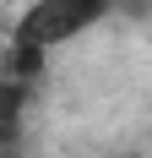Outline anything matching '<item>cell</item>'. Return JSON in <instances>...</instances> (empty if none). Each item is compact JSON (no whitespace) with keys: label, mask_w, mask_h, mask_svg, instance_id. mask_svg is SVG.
Listing matches in <instances>:
<instances>
[{"label":"cell","mask_w":152,"mask_h":158,"mask_svg":"<svg viewBox=\"0 0 152 158\" xmlns=\"http://www.w3.org/2000/svg\"><path fill=\"white\" fill-rule=\"evenodd\" d=\"M114 6H120V0H33L27 11L16 16L11 44H22V49H54V44H65V38H76V33L98 27Z\"/></svg>","instance_id":"1"}]
</instances>
